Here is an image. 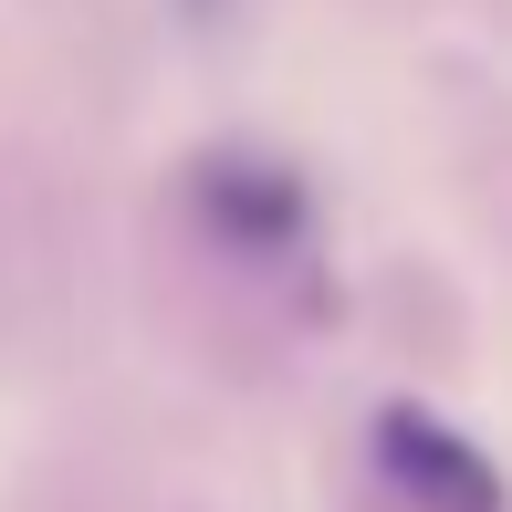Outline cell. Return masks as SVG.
Returning a JSON list of instances; mask_svg holds the SVG:
<instances>
[{
	"instance_id": "2",
	"label": "cell",
	"mask_w": 512,
	"mask_h": 512,
	"mask_svg": "<svg viewBox=\"0 0 512 512\" xmlns=\"http://www.w3.org/2000/svg\"><path fill=\"white\" fill-rule=\"evenodd\" d=\"M293 209H304L293 178H272V168H209V220L241 230V241H283Z\"/></svg>"
},
{
	"instance_id": "1",
	"label": "cell",
	"mask_w": 512,
	"mask_h": 512,
	"mask_svg": "<svg viewBox=\"0 0 512 512\" xmlns=\"http://www.w3.org/2000/svg\"><path fill=\"white\" fill-rule=\"evenodd\" d=\"M377 460L418 512H502V471L429 408H387L377 418Z\"/></svg>"
}]
</instances>
